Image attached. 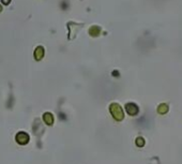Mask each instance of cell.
Segmentation results:
<instances>
[{
  "mask_svg": "<svg viewBox=\"0 0 182 164\" xmlns=\"http://www.w3.org/2000/svg\"><path fill=\"white\" fill-rule=\"evenodd\" d=\"M109 111H110L111 115H113V117L116 120H122L123 119V112H122V108L120 107L119 104H116V103L111 104L109 106Z\"/></svg>",
  "mask_w": 182,
  "mask_h": 164,
  "instance_id": "obj_1",
  "label": "cell"
},
{
  "mask_svg": "<svg viewBox=\"0 0 182 164\" xmlns=\"http://www.w3.org/2000/svg\"><path fill=\"white\" fill-rule=\"evenodd\" d=\"M15 140L19 145H26L29 142V135L26 133V132H18L16 136H15Z\"/></svg>",
  "mask_w": 182,
  "mask_h": 164,
  "instance_id": "obj_2",
  "label": "cell"
},
{
  "mask_svg": "<svg viewBox=\"0 0 182 164\" xmlns=\"http://www.w3.org/2000/svg\"><path fill=\"white\" fill-rule=\"evenodd\" d=\"M126 111L127 112V114L129 115H136L137 113H138V107H137L136 105H135L134 103H129L126 105Z\"/></svg>",
  "mask_w": 182,
  "mask_h": 164,
  "instance_id": "obj_3",
  "label": "cell"
},
{
  "mask_svg": "<svg viewBox=\"0 0 182 164\" xmlns=\"http://www.w3.org/2000/svg\"><path fill=\"white\" fill-rule=\"evenodd\" d=\"M43 120H44V122H45L46 124H48V126H51V124L54 123V116H53V114L45 113L43 115Z\"/></svg>",
  "mask_w": 182,
  "mask_h": 164,
  "instance_id": "obj_4",
  "label": "cell"
},
{
  "mask_svg": "<svg viewBox=\"0 0 182 164\" xmlns=\"http://www.w3.org/2000/svg\"><path fill=\"white\" fill-rule=\"evenodd\" d=\"M43 54H44L43 48L42 47H38V49H36L35 53V58L38 59V60H40V59L42 58Z\"/></svg>",
  "mask_w": 182,
  "mask_h": 164,
  "instance_id": "obj_5",
  "label": "cell"
},
{
  "mask_svg": "<svg viewBox=\"0 0 182 164\" xmlns=\"http://www.w3.org/2000/svg\"><path fill=\"white\" fill-rule=\"evenodd\" d=\"M137 145H138V146H142V145H144V139H137Z\"/></svg>",
  "mask_w": 182,
  "mask_h": 164,
  "instance_id": "obj_6",
  "label": "cell"
}]
</instances>
